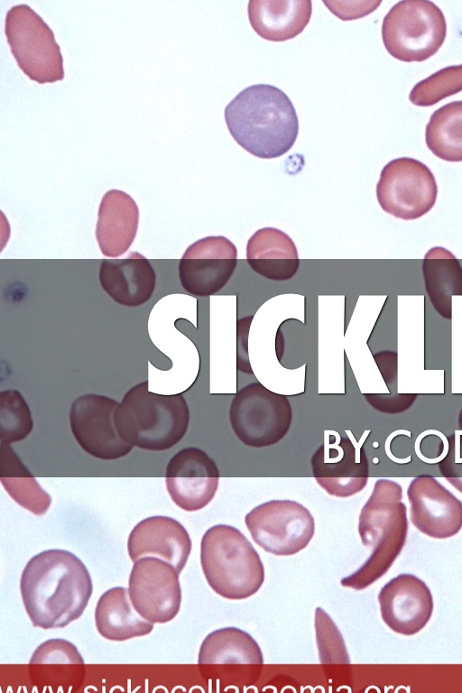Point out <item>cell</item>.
<instances>
[{
  "mask_svg": "<svg viewBox=\"0 0 462 693\" xmlns=\"http://www.w3.org/2000/svg\"><path fill=\"white\" fill-rule=\"evenodd\" d=\"M219 470L202 449L188 447L177 452L166 467L165 483L171 500L187 512L204 508L218 488Z\"/></svg>",
  "mask_w": 462,
  "mask_h": 693,
  "instance_id": "14",
  "label": "cell"
},
{
  "mask_svg": "<svg viewBox=\"0 0 462 693\" xmlns=\"http://www.w3.org/2000/svg\"><path fill=\"white\" fill-rule=\"evenodd\" d=\"M245 251L251 269L271 281L291 280L300 267L295 243L275 227L258 229L248 239Z\"/></svg>",
  "mask_w": 462,
  "mask_h": 693,
  "instance_id": "22",
  "label": "cell"
},
{
  "mask_svg": "<svg viewBox=\"0 0 462 693\" xmlns=\"http://www.w3.org/2000/svg\"><path fill=\"white\" fill-rule=\"evenodd\" d=\"M128 593L135 610L153 624L171 621L180 608L179 573L172 565L156 557L134 561Z\"/></svg>",
  "mask_w": 462,
  "mask_h": 693,
  "instance_id": "11",
  "label": "cell"
},
{
  "mask_svg": "<svg viewBox=\"0 0 462 693\" xmlns=\"http://www.w3.org/2000/svg\"><path fill=\"white\" fill-rule=\"evenodd\" d=\"M95 623L101 636L116 642L144 636L153 629V623L135 610L128 589L123 587L110 588L99 597Z\"/></svg>",
  "mask_w": 462,
  "mask_h": 693,
  "instance_id": "24",
  "label": "cell"
},
{
  "mask_svg": "<svg viewBox=\"0 0 462 693\" xmlns=\"http://www.w3.org/2000/svg\"><path fill=\"white\" fill-rule=\"evenodd\" d=\"M119 402L97 393L78 397L69 411L71 432L80 448L90 456L114 460L129 454L134 446L119 436L115 412Z\"/></svg>",
  "mask_w": 462,
  "mask_h": 693,
  "instance_id": "10",
  "label": "cell"
},
{
  "mask_svg": "<svg viewBox=\"0 0 462 693\" xmlns=\"http://www.w3.org/2000/svg\"><path fill=\"white\" fill-rule=\"evenodd\" d=\"M425 140L434 155L447 162H462V100L448 103L430 116Z\"/></svg>",
  "mask_w": 462,
  "mask_h": 693,
  "instance_id": "28",
  "label": "cell"
},
{
  "mask_svg": "<svg viewBox=\"0 0 462 693\" xmlns=\"http://www.w3.org/2000/svg\"><path fill=\"white\" fill-rule=\"evenodd\" d=\"M444 477L462 493V430L448 438L445 457L439 462Z\"/></svg>",
  "mask_w": 462,
  "mask_h": 693,
  "instance_id": "32",
  "label": "cell"
},
{
  "mask_svg": "<svg viewBox=\"0 0 462 693\" xmlns=\"http://www.w3.org/2000/svg\"><path fill=\"white\" fill-rule=\"evenodd\" d=\"M132 561L143 557H156L172 565L180 574L191 550L187 530L174 518L155 515L138 522L127 541Z\"/></svg>",
  "mask_w": 462,
  "mask_h": 693,
  "instance_id": "17",
  "label": "cell"
},
{
  "mask_svg": "<svg viewBox=\"0 0 462 693\" xmlns=\"http://www.w3.org/2000/svg\"><path fill=\"white\" fill-rule=\"evenodd\" d=\"M32 682L51 691H75L85 677V664L77 647L64 639H51L32 653L29 661Z\"/></svg>",
  "mask_w": 462,
  "mask_h": 693,
  "instance_id": "19",
  "label": "cell"
},
{
  "mask_svg": "<svg viewBox=\"0 0 462 693\" xmlns=\"http://www.w3.org/2000/svg\"><path fill=\"white\" fill-rule=\"evenodd\" d=\"M198 663L200 667L224 664L263 663L262 651L256 641L236 627L217 629L202 642Z\"/></svg>",
  "mask_w": 462,
  "mask_h": 693,
  "instance_id": "26",
  "label": "cell"
},
{
  "mask_svg": "<svg viewBox=\"0 0 462 693\" xmlns=\"http://www.w3.org/2000/svg\"><path fill=\"white\" fill-rule=\"evenodd\" d=\"M200 563L210 587L227 599L253 596L264 580L257 551L238 529L227 524L214 525L203 534Z\"/></svg>",
  "mask_w": 462,
  "mask_h": 693,
  "instance_id": "4",
  "label": "cell"
},
{
  "mask_svg": "<svg viewBox=\"0 0 462 693\" xmlns=\"http://www.w3.org/2000/svg\"><path fill=\"white\" fill-rule=\"evenodd\" d=\"M315 632L321 664H349L343 636L330 616L320 607L315 610Z\"/></svg>",
  "mask_w": 462,
  "mask_h": 693,
  "instance_id": "31",
  "label": "cell"
},
{
  "mask_svg": "<svg viewBox=\"0 0 462 693\" xmlns=\"http://www.w3.org/2000/svg\"><path fill=\"white\" fill-rule=\"evenodd\" d=\"M5 32L19 68L39 84L63 79V59L54 33L29 5L11 7L5 16Z\"/></svg>",
  "mask_w": 462,
  "mask_h": 693,
  "instance_id": "6",
  "label": "cell"
},
{
  "mask_svg": "<svg viewBox=\"0 0 462 693\" xmlns=\"http://www.w3.org/2000/svg\"><path fill=\"white\" fill-rule=\"evenodd\" d=\"M119 436L125 442L151 451L169 449L179 443L189 424V409L181 393L149 391L148 381L124 395L115 412Z\"/></svg>",
  "mask_w": 462,
  "mask_h": 693,
  "instance_id": "3",
  "label": "cell"
},
{
  "mask_svg": "<svg viewBox=\"0 0 462 693\" xmlns=\"http://www.w3.org/2000/svg\"><path fill=\"white\" fill-rule=\"evenodd\" d=\"M0 481L20 506L35 515H43L48 511L51 495L23 465L11 444L0 443Z\"/></svg>",
  "mask_w": 462,
  "mask_h": 693,
  "instance_id": "27",
  "label": "cell"
},
{
  "mask_svg": "<svg viewBox=\"0 0 462 693\" xmlns=\"http://www.w3.org/2000/svg\"><path fill=\"white\" fill-rule=\"evenodd\" d=\"M248 18L254 31L263 39L284 42L299 35L309 23L310 0H251Z\"/></svg>",
  "mask_w": 462,
  "mask_h": 693,
  "instance_id": "23",
  "label": "cell"
},
{
  "mask_svg": "<svg viewBox=\"0 0 462 693\" xmlns=\"http://www.w3.org/2000/svg\"><path fill=\"white\" fill-rule=\"evenodd\" d=\"M425 289L437 312L452 315V296L462 295V267L456 256L443 247L428 251L422 263Z\"/></svg>",
  "mask_w": 462,
  "mask_h": 693,
  "instance_id": "25",
  "label": "cell"
},
{
  "mask_svg": "<svg viewBox=\"0 0 462 693\" xmlns=\"http://www.w3.org/2000/svg\"><path fill=\"white\" fill-rule=\"evenodd\" d=\"M33 422L29 405L17 390L0 393V443L12 444L30 435Z\"/></svg>",
  "mask_w": 462,
  "mask_h": 693,
  "instance_id": "29",
  "label": "cell"
},
{
  "mask_svg": "<svg viewBox=\"0 0 462 693\" xmlns=\"http://www.w3.org/2000/svg\"><path fill=\"white\" fill-rule=\"evenodd\" d=\"M229 420L234 433L245 446L266 448L278 443L288 433L292 408L287 396L254 382L234 395Z\"/></svg>",
  "mask_w": 462,
  "mask_h": 693,
  "instance_id": "7",
  "label": "cell"
},
{
  "mask_svg": "<svg viewBox=\"0 0 462 693\" xmlns=\"http://www.w3.org/2000/svg\"><path fill=\"white\" fill-rule=\"evenodd\" d=\"M139 224V208L134 199L119 189L105 193L98 208L96 238L101 253L118 257L132 245Z\"/></svg>",
  "mask_w": 462,
  "mask_h": 693,
  "instance_id": "21",
  "label": "cell"
},
{
  "mask_svg": "<svg viewBox=\"0 0 462 693\" xmlns=\"http://www.w3.org/2000/svg\"><path fill=\"white\" fill-rule=\"evenodd\" d=\"M447 34L445 16L429 0H402L386 14L382 24V39L393 58L405 61H423L442 46Z\"/></svg>",
  "mask_w": 462,
  "mask_h": 693,
  "instance_id": "5",
  "label": "cell"
},
{
  "mask_svg": "<svg viewBox=\"0 0 462 693\" xmlns=\"http://www.w3.org/2000/svg\"><path fill=\"white\" fill-rule=\"evenodd\" d=\"M462 91V64L448 66L420 80L412 88L409 99L418 106H430Z\"/></svg>",
  "mask_w": 462,
  "mask_h": 693,
  "instance_id": "30",
  "label": "cell"
},
{
  "mask_svg": "<svg viewBox=\"0 0 462 693\" xmlns=\"http://www.w3.org/2000/svg\"><path fill=\"white\" fill-rule=\"evenodd\" d=\"M371 406L384 413H399L407 410L416 398V394H399L385 397L383 394H364Z\"/></svg>",
  "mask_w": 462,
  "mask_h": 693,
  "instance_id": "33",
  "label": "cell"
},
{
  "mask_svg": "<svg viewBox=\"0 0 462 693\" xmlns=\"http://www.w3.org/2000/svg\"><path fill=\"white\" fill-rule=\"evenodd\" d=\"M225 120L234 140L261 159L285 154L299 133L292 102L282 89L268 84L240 91L226 106Z\"/></svg>",
  "mask_w": 462,
  "mask_h": 693,
  "instance_id": "2",
  "label": "cell"
},
{
  "mask_svg": "<svg viewBox=\"0 0 462 693\" xmlns=\"http://www.w3.org/2000/svg\"><path fill=\"white\" fill-rule=\"evenodd\" d=\"M437 195V182L430 168L409 157L389 162L376 184V198L382 209L403 220L427 214L435 205Z\"/></svg>",
  "mask_w": 462,
  "mask_h": 693,
  "instance_id": "8",
  "label": "cell"
},
{
  "mask_svg": "<svg viewBox=\"0 0 462 693\" xmlns=\"http://www.w3.org/2000/svg\"><path fill=\"white\" fill-rule=\"evenodd\" d=\"M310 463L315 480L331 495L349 497L366 485L369 470L365 452L348 437L326 435Z\"/></svg>",
  "mask_w": 462,
  "mask_h": 693,
  "instance_id": "13",
  "label": "cell"
},
{
  "mask_svg": "<svg viewBox=\"0 0 462 693\" xmlns=\"http://www.w3.org/2000/svg\"><path fill=\"white\" fill-rule=\"evenodd\" d=\"M378 601L385 624L403 635H413L424 628L433 611L429 587L411 574H401L387 582Z\"/></svg>",
  "mask_w": 462,
  "mask_h": 693,
  "instance_id": "16",
  "label": "cell"
},
{
  "mask_svg": "<svg viewBox=\"0 0 462 693\" xmlns=\"http://www.w3.org/2000/svg\"><path fill=\"white\" fill-rule=\"evenodd\" d=\"M20 591L33 626L62 628L79 618L93 591L90 574L72 552L52 549L25 565Z\"/></svg>",
  "mask_w": 462,
  "mask_h": 693,
  "instance_id": "1",
  "label": "cell"
},
{
  "mask_svg": "<svg viewBox=\"0 0 462 693\" xmlns=\"http://www.w3.org/2000/svg\"><path fill=\"white\" fill-rule=\"evenodd\" d=\"M237 264V249L223 236H211L192 243L179 263L182 288L191 295L211 296L229 282Z\"/></svg>",
  "mask_w": 462,
  "mask_h": 693,
  "instance_id": "12",
  "label": "cell"
},
{
  "mask_svg": "<svg viewBox=\"0 0 462 693\" xmlns=\"http://www.w3.org/2000/svg\"><path fill=\"white\" fill-rule=\"evenodd\" d=\"M402 488L392 480L378 479L362 507L358 533L366 547H375L384 538L407 534V507L402 502Z\"/></svg>",
  "mask_w": 462,
  "mask_h": 693,
  "instance_id": "18",
  "label": "cell"
},
{
  "mask_svg": "<svg viewBox=\"0 0 462 693\" xmlns=\"http://www.w3.org/2000/svg\"><path fill=\"white\" fill-rule=\"evenodd\" d=\"M245 522L253 540L277 556H290L303 550L315 531L310 511L291 500L261 504L245 515Z\"/></svg>",
  "mask_w": 462,
  "mask_h": 693,
  "instance_id": "9",
  "label": "cell"
},
{
  "mask_svg": "<svg viewBox=\"0 0 462 693\" xmlns=\"http://www.w3.org/2000/svg\"><path fill=\"white\" fill-rule=\"evenodd\" d=\"M99 282L116 303L137 307L147 302L155 289L152 265L138 252L123 259H105L99 268Z\"/></svg>",
  "mask_w": 462,
  "mask_h": 693,
  "instance_id": "20",
  "label": "cell"
},
{
  "mask_svg": "<svg viewBox=\"0 0 462 693\" xmlns=\"http://www.w3.org/2000/svg\"><path fill=\"white\" fill-rule=\"evenodd\" d=\"M411 521L422 533L437 539L457 534L462 528V502L436 478L415 477L409 485Z\"/></svg>",
  "mask_w": 462,
  "mask_h": 693,
  "instance_id": "15",
  "label": "cell"
}]
</instances>
